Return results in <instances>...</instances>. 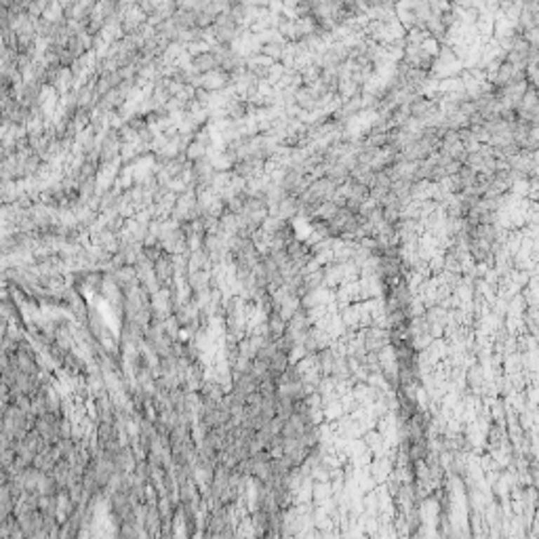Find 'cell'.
<instances>
[{"label":"cell","mask_w":539,"mask_h":539,"mask_svg":"<svg viewBox=\"0 0 539 539\" xmlns=\"http://www.w3.org/2000/svg\"><path fill=\"white\" fill-rule=\"evenodd\" d=\"M217 57L213 55V53H204V55H200L196 61H194V65L198 67V69H211V67H215L217 65Z\"/></svg>","instance_id":"cell-1"}]
</instances>
